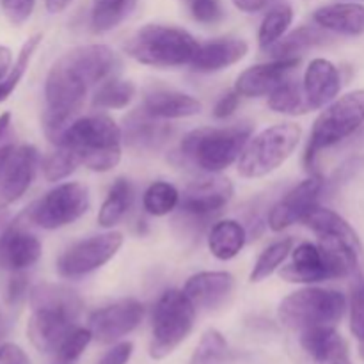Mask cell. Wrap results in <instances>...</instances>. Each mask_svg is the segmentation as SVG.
<instances>
[{
    "instance_id": "1",
    "label": "cell",
    "mask_w": 364,
    "mask_h": 364,
    "mask_svg": "<svg viewBox=\"0 0 364 364\" xmlns=\"http://www.w3.org/2000/svg\"><path fill=\"white\" fill-rule=\"evenodd\" d=\"M119 59L107 45L78 46L53 63L45 82L43 128L50 142L57 144L66 128L77 119L87 91L112 78Z\"/></svg>"
},
{
    "instance_id": "2",
    "label": "cell",
    "mask_w": 364,
    "mask_h": 364,
    "mask_svg": "<svg viewBox=\"0 0 364 364\" xmlns=\"http://www.w3.org/2000/svg\"><path fill=\"white\" fill-rule=\"evenodd\" d=\"M32 315L27 323V336L39 352H55L64 338L75 329L82 311L77 291L64 284L41 283L28 294Z\"/></svg>"
},
{
    "instance_id": "3",
    "label": "cell",
    "mask_w": 364,
    "mask_h": 364,
    "mask_svg": "<svg viewBox=\"0 0 364 364\" xmlns=\"http://www.w3.org/2000/svg\"><path fill=\"white\" fill-rule=\"evenodd\" d=\"M123 132L112 117L105 114L75 119L55 146H68L77 153L82 166L96 173L114 169L121 160Z\"/></svg>"
},
{
    "instance_id": "4",
    "label": "cell",
    "mask_w": 364,
    "mask_h": 364,
    "mask_svg": "<svg viewBox=\"0 0 364 364\" xmlns=\"http://www.w3.org/2000/svg\"><path fill=\"white\" fill-rule=\"evenodd\" d=\"M251 135V124L199 128L181 139L178 155L206 173H220L240 159Z\"/></svg>"
},
{
    "instance_id": "5",
    "label": "cell",
    "mask_w": 364,
    "mask_h": 364,
    "mask_svg": "<svg viewBox=\"0 0 364 364\" xmlns=\"http://www.w3.org/2000/svg\"><path fill=\"white\" fill-rule=\"evenodd\" d=\"M199 43L191 32L171 25L148 23L124 45L128 55L153 68H176L191 64Z\"/></svg>"
},
{
    "instance_id": "6",
    "label": "cell",
    "mask_w": 364,
    "mask_h": 364,
    "mask_svg": "<svg viewBox=\"0 0 364 364\" xmlns=\"http://www.w3.org/2000/svg\"><path fill=\"white\" fill-rule=\"evenodd\" d=\"M304 223L318 237L320 255L329 270L331 279L354 274L359 265L361 245L350 224L333 210L320 206L306 217Z\"/></svg>"
},
{
    "instance_id": "7",
    "label": "cell",
    "mask_w": 364,
    "mask_h": 364,
    "mask_svg": "<svg viewBox=\"0 0 364 364\" xmlns=\"http://www.w3.org/2000/svg\"><path fill=\"white\" fill-rule=\"evenodd\" d=\"M345 295L327 288H304L279 304V322L294 333L313 327H334L345 315Z\"/></svg>"
},
{
    "instance_id": "8",
    "label": "cell",
    "mask_w": 364,
    "mask_h": 364,
    "mask_svg": "<svg viewBox=\"0 0 364 364\" xmlns=\"http://www.w3.org/2000/svg\"><path fill=\"white\" fill-rule=\"evenodd\" d=\"M364 123V89H358L331 103L313 124L311 137L306 148V169L315 167L320 151L333 148L338 142L350 137Z\"/></svg>"
},
{
    "instance_id": "9",
    "label": "cell",
    "mask_w": 364,
    "mask_h": 364,
    "mask_svg": "<svg viewBox=\"0 0 364 364\" xmlns=\"http://www.w3.org/2000/svg\"><path fill=\"white\" fill-rule=\"evenodd\" d=\"M301 135L299 124L281 123L251 137L238 159V174L244 178H263L274 173L295 151Z\"/></svg>"
},
{
    "instance_id": "10",
    "label": "cell",
    "mask_w": 364,
    "mask_h": 364,
    "mask_svg": "<svg viewBox=\"0 0 364 364\" xmlns=\"http://www.w3.org/2000/svg\"><path fill=\"white\" fill-rule=\"evenodd\" d=\"M196 322V304L185 291L167 290L153 313V334L149 354L164 359L173 354L191 334Z\"/></svg>"
},
{
    "instance_id": "11",
    "label": "cell",
    "mask_w": 364,
    "mask_h": 364,
    "mask_svg": "<svg viewBox=\"0 0 364 364\" xmlns=\"http://www.w3.org/2000/svg\"><path fill=\"white\" fill-rule=\"evenodd\" d=\"M89 208V191L85 185L70 183L57 185L46 192L41 199L28 206L25 212L27 223L43 230H59L80 219Z\"/></svg>"
},
{
    "instance_id": "12",
    "label": "cell",
    "mask_w": 364,
    "mask_h": 364,
    "mask_svg": "<svg viewBox=\"0 0 364 364\" xmlns=\"http://www.w3.org/2000/svg\"><path fill=\"white\" fill-rule=\"evenodd\" d=\"M231 196H233V185L223 176L206 178L188 185L178 205L183 226L199 235L213 217L223 212Z\"/></svg>"
},
{
    "instance_id": "13",
    "label": "cell",
    "mask_w": 364,
    "mask_h": 364,
    "mask_svg": "<svg viewBox=\"0 0 364 364\" xmlns=\"http://www.w3.org/2000/svg\"><path fill=\"white\" fill-rule=\"evenodd\" d=\"M121 245H123V235L119 231H109V233L77 242L59 256L57 272L64 279L87 276L110 262Z\"/></svg>"
},
{
    "instance_id": "14",
    "label": "cell",
    "mask_w": 364,
    "mask_h": 364,
    "mask_svg": "<svg viewBox=\"0 0 364 364\" xmlns=\"http://www.w3.org/2000/svg\"><path fill=\"white\" fill-rule=\"evenodd\" d=\"M144 316V308L135 299H123L114 304L98 309L89 318V331L92 340L109 345L137 329Z\"/></svg>"
},
{
    "instance_id": "15",
    "label": "cell",
    "mask_w": 364,
    "mask_h": 364,
    "mask_svg": "<svg viewBox=\"0 0 364 364\" xmlns=\"http://www.w3.org/2000/svg\"><path fill=\"white\" fill-rule=\"evenodd\" d=\"M301 364H352L347 341L334 327H313L297 333Z\"/></svg>"
},
{
    "instance_id": "16",
    "label": "cell",
    "mask_w": 364,
    "mask_h": 364,
    "mask_svg": "<svg viewBox=\"0 0 364 364\" xmlns=\"http://www.w3.org/2000/svg\"><path fill=\"white\" fill-rule=\"evenodd\" d=\"M322 178L311 176L291 188L284 198L274 205L269 213V226L272 231H283L294 226L299 220H304L313 210L318 206V198L322 194Z\"/></svg>"
},
{
    "instance_id": "17",
    "label": "cell",
    "mask_w": 364,
    "mask_h": 364,
    "mask_svg": "<svg viewBox=\"0 0 364 364\" xmlns=\"http://www.w3.org/2000/svg\"><path fill=\"white\" fill-rule=\"evenodd\" d=\"M38 166V151L34 146L13 148L0 169V210H7L31 187Z\"/></svg>"
},
{
    "instance_id": "18",
    "label": "cell",
    "mask_w": 364,
    "mask_h": 364,
    "mask_svg": "<svg viewBox=\"0 0 364 364\" xmlns=\"http://www.w3.org/2000/svg\"><path fill=\"white\" fill-rule=\"evenodd\" d=\"M41 242L21 223H9L0 235V269L25 272L41 258Z\"/></svg>"
},
{
    "instance_id": "19",
    "label": "cell",
    "mask_w": 364,
    "mask_h": 364,
    "mask_svg": "<svg viewBox=\"0 0 364 364\" xmlns=\"http://www.w3.org/2000/svg\"><path fill=\"white\" fill-rule=\"evenodd\" d=\"M301 59H272L270 63L256 64L242 71L237 78L235 91L245 98L269 96L290 77L291 71L299 66Z\"/></svg>"
},
{
    "instance_id": "20",
    "label": "cell",
    "mask_w": 364,
    "mask_h": 364,
    "mask_svg": "<svg viewBox=\"0 0 364 364\" xmlns=\"http://www.w3.org/2000/svg\"><path fill=\"white\" fill-rule=\"evenodd\" d=\"M173 135V127L164 119L151 116L144 109H137L124 117L123 137L134 151H156L162 148Z\"/></svg>"
},
{
    "instance_id": "21",
    "label": "cell",
    "mask_w": 364,
    "mask_h": 364,
    "mask_svg": "<svg viewBox=\"0 0 364 364\" xmlns=\"http://www.w3.org/2000/svg\"><path fill=\"white\" fill-rule=\"evenodd\" d=\"M249 46L244 39L219 38L199 45L191 66L199 73H213L228 66H233L247 53Z\"/></svg>"
},
{
    "instance_id": "22",
    "label": "cell",
    "mask_w": 364,
    "mask_h": 364,
    "mask_svg": "<svg viewBox=\"0 0 364 364\" xmlns=\"http://www.w3.org/2000/svg\"><path fill=\"white\" fill-rule=\"evenodd\" d=\"M235 287V279L228 272H199L188 277L183 291L196 308L217 309L228 301Z\"/></svg>"
},
{
    "instance_id": "23",
    "label": "cell",
    "mask_w": 364,
    "mask_h": 364,
    "mask_svg": "<svg viewBox=\"0 0 364 364\" xmlns=\"http://www.w3.org/2000/svg\"><path fill=\"white\" fill-rule=\"evenodd\" d=\"M302 85L311 110L322 109L336 98L341 89L338 68L327 59H313L306 70Z\"/></svg>"
},
{
    "instance_id": "24",
    "label": "cell",
    "mask_w": 364,
    "mask_h": 364,
    "mask_svg": "<svg viewBox=\"0 0 364 364\" xmlns=\"http://www.w3.org/2000/svg\"><path fill=\"white\" fill-rule=\"evenodd\" d=\"M279 276L288 283L301 284H313L331 279L318 245L309 244V242L297 245L291 251V262L281 269Z\"/></svg>"
},
{
    "instance_id": "25",
    "label": "cell",
    "mask_w": 364,
    "mask_h": 364,
    "mask_svg": "<svg viewBox=\"0 0 364 364\" xmlns=\"http://www.w3.org/2000/svg\"><path fill=\"white\" fill-rule=\"evenodd\" d=\"M318 27L343 36L364 34V6L355 2L327 4L313 13Z\"/></svg>"
},
{
    "instance_id": "26",
    "label": "cell",
    "mask_w": 364,
    "mask_h": 364,
    "mask_svg": "<svg viewBox=\"0 0 364 364\" xmlns=\"http://www.w3.org/2000/svg\"><path fill=\"white\" fill-rule=\"evenodd\" d=\"M142 109L159 119H181L201 112V102L180 91L155 89L146 95Z\"/></svg>"
},
{
    "instance_id": "27",
    "label": "cell",
    "mask_w": 364,
    "mask_h": 364,
    "mask_svg": "<svg viewBox=\"0 0 364 364\" xmlns=\"http://www.w3.org/2000/svg\"><path fill=\"white\" fill-rule=\"evenodd\" d=\"M323 31H326V28L311 27V25L299 27L297 31L290 32L288 36H283V38H281L276 45L270 46L267 52L270 53L272 59H299V55L308 52L309 48L323 45V43L329 39Z\"/></svg>"
},
{
    "instance_id": "28",
    "label": "cell",
    "mask_w": 364,
    "mask_h": 364,
    "mask_svg": "<svg viewBox=\"0 0 364 364\" xmlns=\"http://www.w3.org/2000/svg\"><path fill=\"white\" fill-rule=\"evenodd\" d=\"M245 240H247V233L240 223L231 219L220 220L210 231L208 247L217 259L228 262L244 249Z\"/></svg>"
},
{
    "instance_id": "29",
    "label": "cell",
    "mask_w": 364,
    "mask_h": 364,
    "mask_svg": "<svg viewBox=\"0 0 364 364\" xmlns=\"http://www.w3.org/2000/svg\"><path fill=\"white\" fill-rule=\"evenodd\" d=\"M134 201V188H132L130 181L119 178L112 183L109 194H107L105 201H103L102 208L98 213V224L102 228H112L119 223L128 212Z\"/></svg>"
},
{
    "instance_id": "30",
    "label": "cell",
    "mask_w": 364,
    "mask_h": 364,
    "mask_svg": "<svg viewBox=\"0 0 364 364\" xmlns=\"http://www.w3.org/2000/svg\"><path fill=\"white\" fill-rule=\"evenodd\" d=\"M135 4L137 0H95L91 9L92 31L102 34L116 28L130 16Z\"/></svg>"
},
{
    "instance_id": "31",
    "label": "cell",
    "mask_w": 364,
    "mask_h": 364,
    "mask_svg": "<svg viewBox=\"0 0 364 364\" xmlns=\"http://www.w3.org/2000/svg\"><path fill=\"white\" fill-rule=\"evenodd\" d=\"M269 107L274 112L290 114V116L306 114L311 110L308 98H306L304 85L299 84L290 77L272 95H269Z\"/></svg>"
},
{
    "instance_id": "32",
    "label": "cell",
    "mask_w": 364,
    "mask_h": 364,
    "mask_svg": "<svg viewBox=\"0 0 364 364\" xmlns=\"http://www.w3.org/2000/svg\"><path fill=\"white\" fill-rule=\"evenodd\" d=\"M294 21V9L288 4H277L263 18L258 32V43L263 50H269L270 46L276 45Z\"/></svg>"
},
{
    "instance_id": "33",
    "label": "cell",
    "mask_w": 364,
    "mask_h": 364,
    "mask_svg": "<svg viewBox=\"0 0 364 364\" xmlns=\"http://www.w3.org/2000/svg\"><path fill=\"white\" fill-rule=\"evenodd\" d=\"M41 39H43V34H34L23 43L16 60H14L13 68H11L9 73L6 75V78L0 80V103L6 102V100L13 95L14 89L18 87V84H20L21 78H23L25 71L28 70V64H31L36 50H38V46L41 45Z\"/></svg>"
},
{
    "instance_id": "34",
    "label": "cell",
    "mask_w": 364,
    "mask_h": 364,
    "mask_svg": "<svg viewBox=\"0 0 364 364\" xmlns=\"http://www.w3.org/2000/svg\"><path fill=\"white\" fill-rule=\"evenodd\" d=\"M135 85L130 80L109 78L92 96V105L98 109H123L134 100Z\"/></svg>"
},
{
    "instance_id": "35",
    "label": "cell",
    "mask_w": 364,
    "mask_h": 364,
    "mask_svg": "<svg viewBox=\"0 0 364 364\" xmlns=\"http://www.w3.org/2000/svg\"><path fill=\"white\" fill-rule=\"evenodd\" d=\"M142 205L149 215L164 217L180 205V194L174 185L167 183V181H155L144 192Z\"/></svg>"
},
{
    "instance_id": "36",
    "label": "cell",
    "mask_w": 364,
    "mask_h": 364,
    "mask_svg": "<svg viewBox=\"0 0 364 364\" xmlns=\"http://www.w3.org/2000/svg\"><path fill=\"white\" fill-rule=\"evenodd\" d=\"M291 251H294V240H291V238H284V240L274 242L272 245H269V247L259 255L258 262L252 267V283H259V281L272 276V274L279 269L281 263L288 258V255H290Z\"/></svg>"
},
{
    "instance_id": "37",
    "label": "cell",
    "mask_w": 364,
    "mask_h": 364,
    "mask_svg": "<svg viewBox=\"0 0 364 364\" xmlns=\"http://www.w3.org/2000/svg\"><path fill=\"white\" fill-rule=\"evenodd\" d=\"M226 361L228 343L224 336L215 329L206 331L194 350L191 364H226Z\"/></svg>"
},
{
    "instance_id": "38",
    "label": "cell",
    "mask_w": 364,
    "mask_h": 364,
    "mask_svg": "<svg viewBox=\"0 0 364 364\" xmlns=\"http://www.w3.org/2000/svg\"><path fill=\"white\" fill-rule=\"evenodd\" d=\"M80 166L77 153L68 146H55V151L50 153L43 162V173L48 181H60L75 173Z\"/></svg>"
},
{
    "instance_id": "39",
    "label": "cell",
    "mask_w": 364,
    "mask_h": 364,
    "mask_svg": "<svg viewBox=\"0 0 364 364\" xmlns=\"http://www.w3.org/2000/svg\"><path fill=\"white\" fill-rule=\"evenodd\" d=\"M91 331L84 327H75L70 334L63 340V343L53 352L52 364H75L82 354L85 352L87 345L91 343Z\"/></svg>"
},
{
    "instance_id": "40",
    "label": "cell",
    "mask_w": 364,
    "mask_h": 364,
    "mask_svg": "<svg viewBox=\"0 0 364 364\" xmlns=\"http://www.w3.org/2000/svg\"><path fill=\"white\" fill-rule=\"evenodd\" d=\"M188 7L196 21L205 25L217 23L223 20L224 9L220 0H188Z\"/></svg>"
},
{
    "instance_id": "41",
    "label": "cell",
    "mask_w": 364,
    "mask_h": 364,
    "mask_svg": "<svg viewBox=\"0 0 364 364\" xmlns=\"http://www.w3.org/2000/svg\"><path fill=\"white\" fill-rule=\"evenodd\" d=\"M350 331L364 347V281L355 284L350 301Z\"/></svg>"
},
{
    "instance_id": "42",
    "label": "cell",
    "mask_w": 364,
    "mask_h": 364,
    "mask_svg": "<svg viewBox=\"0 0 364 364\" xmlns=\"http://www.w3.org/2000/svg\"><path fill=\"white\" fill-rule=\"evenodd\" d=\"M4 16L13 25H23L34 11L36 0H0Z\"/></svg>"
},
{
    "instance_id": "43",
    "label": "cell",
    "mask_w": 364,
    "mask_h": 364,
    "mask_svg": "<svg viewBox=\"0 0 364 364\" xmlns=\"http://www.w3.org/2000/svg\"><path fill=\"white\" fill-rule=\"evenodd\" d=\"M28 290V277L25 276V272H14L11 276V279L7 281L6 288V301L9 304H18L21 299L27 295Z\"/></svg>"
},
{
    "instance_id": "44",
    "label": "cell",
    "mask_w": 364,
    "mask_h": 364,
    "mask_svg": "<svg viewBox=\"0 0 364 364\" xmlns=\"http://www.w3.org/2000/svg\"><path fill=\"white\" fill-rule=\"evenodd\" d=\"M132 352H134V345L130 341H123V343L114 345L96 364H127L130 361Z\"/></svg>"
},
{
    "instance_id": "45",
    "label": "cell",
    "mask_w": 364,
    "mask_h": 364,
    "mask_svg": "<svg viewBox=\"0 0 364 364\" xmlns=\"http://www.w3.org/2000/svg\"><path fill=\"white\" fill-rule=\"evenodd\" d=\"M238 103H240V95L237 91H228L226 95H223L219 98V102L215 103V109H213V116L217 119H226L231 114L237 110Z\"/></svg>"
},
{
    "instance_id": "46",
    "label": "cell",
    "mask_w": 364,
    "mask_h": 364,
    "mask_svg": "<svg viewBox=\"0 0 364 364\" xmlns=\"http://www.w3.org/2000/svg\"><path fill=\"white\" fill-rule=\"evenodd\" d=\"M0 364H31L28 355L14 343L0 345Z\"/></svg>"
},
{
    "instance_id": "47",
    "label": "cell",
    "mask_w": 364,
    "mask_h": 364,
    "mask_svg": "<svg viewBox=\"0 0 364 364\" xmlns=\"http://www.w3.org/2000/svg\"><path fill=\"white\" fill-rule=\"evenodd\" d=\"M231 2L244 13H259V11L272 9L277 4H283V0H231Z\"/></svg>"
},
{
    "instance_id": "48",
    "label": "cell",
    "mask_w": 364,
    "mask_h": 364,
    "mask_svg": "<svg viewBox=\"0 0 364 364\" xmlns=\"http://www.w3.org/2000/svg\"><path fill=\"white\" fill-rule=\"evenodd\" d=\"M11 68H13V53H11V50L7 46L0 45V80L6 78Z\"/></svg>"
},
{
    "instance_id": "49",
    "label": "cell",
    "mask_w": 364,
    "mask_h": 364,
    "mask_svg": "<svg viewBox=\"0 0 364 364\" xmlns=\"http://www.w3.org/2000/svg\"><path fill=\"white\" fill-rule=\"evenodd\" d=\"M11 112H2L0 114V146L7 144V139L11 135Z\"/></svg>"
},
{
    "instance_id": "50",
    "label": "cell",
    "mask_w": 364,
    "mask_h": 364,
    "mask_svg": "<svg viewBox=\"0 0 364 364\" xmlns=\"http://www.w3.org/2000/svg\"><path fill=\"white\" fill-rule=\"evenodd\" d=\"M73 0H45V7L48 13L57 14V13H63Z\"/></svg>"
},
{
    "instance_id": "51",
    "label": "cell",
    "mask_w": 364,
    "mask_h": 364,
    "mask_svg": "<svg viewBox=\"0 0 364 364\" xmlns=\"http://www.w3.org/2000/svg\"><path fill=\"white\" fill-rule=\"evenodd\" d=\"M14 146L13 144H6V146H0V169H2L4 162L7 160V156H9V153L13 151Z\"/></svg>"
},
{
    "instance_id": "52",
    "label": "cell",
    "mask_w": 364,
    "mask_h": 364,
    "mask_svg": "<svg viewBox=\"0 0 364 364\" xmlns=\"http://www.w3.org/2000/svg\"><path fill=\"white\" fill-rule=\"evenodd\" d=\"M7 224H9V213H7L6 210H0V235L6 230Z\"/></svg>"
},
{
    "instance_id": "53",
    "label": "cell",
    "mask_w": 364,
    "mask_h": 364,
    "mask_svg": "<svg viewBox=\"0 0 364 364\" xmlns=\"http://www.w3.org/2000/svg\"><path fill=\"white\" fill-rule=\"evenodd\" d=\"M4 334H6V320H4V315L0 313V341H2Z\"/></svg>"
}]
</instances>
